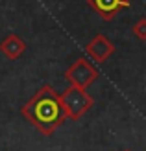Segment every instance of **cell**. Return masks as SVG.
<instances>
[{
	"label": "cell",
	"mask_w": 146,
	"mask_h": 151,
	"mask_svg": "<svg viewBox=\"0 0 146 151\" xmlns=\"http://www.w3.org/2000/svg\"><path fill=\"white\" fill-rule=\"evenodd\" d=\"M131 32L133 35L137 37V39H141V41H146V19H139L133 24L131 28Z\"/></svg>",
	"instance_id": "7"
},
{
	"label": "cell",
	"mask_w": 146,
	"mask_h": 151,
	"mask_svg": "<svg viewBox=\"0 0 146 151\" xmlns=\"http://www.w3.org/2000/svg\"><path fill=\"white\" fill-rule=\"evenodd\" d=\"M85 54L93 59L94 63H105L115 54V44L107 39L105 35L98 33L85 44Z\"/></svg>",
	"instance_id": "4"
},
{
	"label": "cell",
	"mask_w": 146,
	"mask_h": 151,
	"mask_svg": "<svg viewBox=\"0 0 146 151\" xmlns=\"http://www.w3.org/2000/svg\"><path fill=\"white\" fill-rule=\"evenodd\" d=\"M126 151H129V149H126Z\"/></svg>",
	"instance_id": "8"
},
{
	"label": "cell",
	"mask_w": 146,
	"mask_h": 151,
	"mask_svg": "<svg viewBox=\"0 0 146 151\" xmlns=\"http://www.w3.org/2000/svg\"><path fill=\"white\" fill-rule=\"evenodd\" d=\"M98 68L89 61L87 57H80L68 66L65 70V79L74 87H81V88H87L91 87L93 83L98 79Z\"/></svg>",
	"instance_id": "3"
},
{
	"label": "cell",
	"mask_w": 146,
	"mask_h": 151,
	"mask_svg": "<svg viewBox=\"0 0 146 151\" xmlns=\"http://www.w3.org/2000/svg\"><path fill=\"white\" fill-rule=\"evenodd\" d=\"M61 103H63V109L67 112V118L76 122L94 105V100L85 88L70 85L61 94Z\"/></svg>",
	"instance_id": "2"
},
{
	"label": "cell",
	"mask_w": 146,
	"mask_h": 151,
	"mask_svg": "<svg viewBox=\"0 0 146 151\" xmlns=\"http://www.w3.org/2000/svg\"><path fill=\"white\" fill-rule=\"evenodd\" d=\"M24 116L41 134L52 137L57 127L67 120V112L61 103V94H57L50 85H43L30 100L22 105Z\"/></svg>",
	"instance_id": "1"
},
{
	"label": "cell",
	"mask_w": 146,
	"mask_h": 151,
	"mask_svg": "<svg viewBox=\"0 0 146 151\" xmlns=\"http://www.w3.org/2000/svg\"><path fill=\"white\" fill-rule=\"evenodd\" d=\"M91 9H94L104 20H111L118 11L129 7L131 0H87Z\"/></svg>",
	"instance_id": "5"
},
{
	"label": "cell",
	"mask_w": 146,
	"mask_h": 151,
	"mask_svg": "<svg viewBox=\"0 0 146 151\" xmlns=\"http://www.w3.org/2000/svg\"><path fill=\"white\" fill-rule=\"evenodd\" d=\"M24 52H26V42L17 33H9L6 39H2V42H0V54H2L6 59H9V61L20 59Z\"/></svg>",
	"instance_id": "6"
}]
</instances>
